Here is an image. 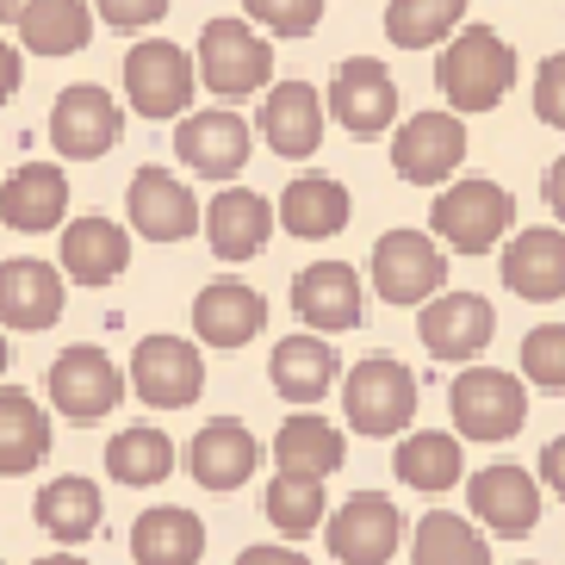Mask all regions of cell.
Instances as JSON below:
<instances>
[{
  "mask_svg": "<svg viewBox=\"0 0 565 565\" xmlns=\"http://www.w3.org/2000/svg\"><path fill=\"white\" fill-rule=\"evenodd\" d=\"M435 82H441V100L454 113H491V106L510 100L515 87V51L503 44L491 25H460L448 38V51L435 63Z\"/></svg>",
  "mask_w": 565,
  "mask_h": 565,
  "instance_id": "6da1fadb",
  "label": "cell"
},
{
  "mask_svg": "<svg viewBox=\"0 0 565 565\" xmlns=\"http://www.w3.org/2000/svg\"><path fill=\"white\" fill-rule=\"evenodd\" d=\"M429 217H435V236L454 255H491L515 224V200L510 186L472 174V181H448V193L429 205Z\"/></svg>",
  "mask_w": 565,
  "mask_h": 565,
  "instance_id": "7a4b0ae2",
  "label": "cell"
},
{
  "mask_svg": "<svg viewBox=\"0 0 565 565\" xmlns=\"http://www.w3.org/2000/svg\"><path fill=\"white\" fill-rule=\"evenodd\" d=\"M200 82L217 100H249L274 87V51L249 19H212L200 32Z\"/></svg>",
  "mask_w": 565,
  "mask_h": 565,
  "instance_id": "3957f363",
  "label": "cell"
},
{
  "mask_svg": "<svg viewBox=\"0 0 565 565\" xmlns=\"http://www.w3.org/2000/svg\"><path fill=\"white\" fill-rule=\"evenodd\" d=\"M448 411L460 441H510L529 423V392L503 366H466L448 392Z\"/></svg>",
  "mask_w": 565,
  "mask_h": 565,
  "instance_id": "277c9868",
  "label": "cell"
},
{
  "mask_svg": "<svg viewBox=\"0 0 565 565\" xmlns=\"http://www.w3.org/2000/svg\"><path fill=\"white\" fill-rule=\"evenodd\" d=\"M342 411H349L354 435H404L416 416V373L392 354H373L342 380Z\"/></svg>",
  "mask_w": 565,
  "mask_h": 565,
  "instance_id": "5b68a950",
  "label": "cell"
},
{
  "mask_svg": "<svg viewBox=\"0 0 565 565\" xmlns=\"http://www.w3.org/2000/svg\"><path fill=\"white\" fill-rule=\"evenodd\" d=\"M373 286L385 305H423L448 286V255L429 231H385L373 243Z\"/></svg>",
  "mask_w": 565,
  "mask_h": 565,
  "instance_id": "8992f818",
  "label": "cell"
},
{
  "mask_svg": "<svg viewBox=\"0 0 565 565\" xmlns=\"http://www.w3.org/2000/svg\"><path fill=\"white\" fill-rule=\"evenodd\" d=\"M460 162H466V118L454 113H416V118H404L398 131H392V168H398V181H411V186H441V181H454L460 174Z\"/></svg>",
  "mask_w": 565,
  "mask_h": 565,
  "instance_id": "52a82bcc",
  "label": "cell"
},
{
  "mask_svg": "<svg viewBox=\"0 0 565 565\" xmlns=\"http://www.w3.org/2000/svg\"><path fill=\"white\" fill-rule=\"evenodd\" d=\"M137 398L156 404V411H186V404L205 392V354L186 342V335H143L131 349V373Z\"/></svg>",
  "mask_w": 565,
  "mask_h": 565,
  "instance_id": "ba28073f",
  "label": "cell"
},
{
  "mask_svg": "<svg viewBox=\"0 0 565 565\" xmlns=\"http://www.w3.org/2000/svg\"><path fill=\"white\" fill-rule=\"evenodd\" d=\"M193 82H200V63H193L181 44H168V38H143V44H131V56H125V94H131V106L143 118L186 113Z\"/></svg>",
  "mask_w": 565,
  "mask_h": 565,
  "instance_id": "9c48e42d",
  "label": "cell"
},
{
  "mask_svg": "<svg viewBox=\"0 0 565 565\" xmlns=\"http://www.w3.org/2000/svg\"><path fill=\"white\" fill-rule=\"evenodd\" d=\"M125 131V106L94 82H75L56 94L51 106V150L68 156V162H100L106 150L118 143Z\"/></svg>",
  "mask_w": 565,
  "mask_h": 565,
  "instance_id": "30bf717a",
  "label": "cell"
},
{
  "mask_svg": "<svg viewBox=\"0 0 565 565\" xmlns=\"http://www.w3.org/2000/svg\"><path fill=\"white\" fill-rule=\"evenodd\" d=\"M125 217H131V231L143 243H186V236L200 231V200H193V186L181 174H168V168H137L131 186H125Z\"/></svg>",
  "mask_w": 565,
  "mask_h": 565,
  "instance_id": "8fae6325",
  "label": "cell"
},
{
  "mask_svg": "<svg viewBox=\"0 0 565 565\" xmlns=\"http://www.w3.org/2000/svg\"><path fill=\"white\" fill-rule=\"evenodd\" d=\"M125 398V373L106 349H63L51 361V404L68 416V423H100V416L118 411Z\"/></svg>",
  "mask_w": 565,
  "mask_h": 565,
  "instance_id": "7c38bea8",
  "label": "cell"
},
{
  "mask_svg": "<svg viewBox=\"0 0 565 565\" xmlns=\"http://www.w3.org/2000/svg\"><path fill=\"white\" fill-rule=\"evenodd\" d=\"M416 335H423V349L435 361H472V354L491 349L498 311L479 292H435V299L416 305Z\"/></svg>",
  "mask_w": 565,
  "mask_h": 565,
  "instance_id": "4fadbf2b",
  "label": "cell"
},
{
  "mask_svg": "<svg viewBox=\"0 0 565 565\" xmlns=\"http://www.w3.org/2000/svg\"><path fill=\"white\" fill-rule=\"evenodd\" d=\"M323 529H330V553L342 565H392L404 541V515L385 491H354Z\"/></svg>",
  "mask_w": 565,
  "mask_h": 565,
  "instance_id": "5bb4252c",
  "label": "cell"
},
{
  "mask_svg": "<svg viewBox=\"0 0 565 565\" xmlns=\"http://www.w3.org/2000/svg\"><path fill=\"white\" fill-rule=\"evenodd\" d=\"M249 143H255L249 125L231 106H205V113H186L174 125V156L205 181H236L243 162H249Z\"/></svg>",
  "mask_w": 565,
  "mask_h": 565,
  "instance_id": "9a60e30c",
  "label": "cell"
},
{
  "mask_svg": "<svg viewBox=\"0 0 565 565\" xmlns=\"http://www.w3.org/2000/svg\"><path fill=\"white\" fill-rule=\"evenodd\" d=\"M330 113L349 137H380L398 118V82L380 56H349L330 82Z\"/></svg>",
  "mask_w": 565,
  "mask_h": 565,
  "instance_id": "2e32d148",
  "label": "cell"
},
{
  "mask_svg": "<svg viewBox=\"0 0 565 565\" xmlns=\"http://www.w3.org/2000/svg\"><path fill=\"white\" fill-rule=\"evenodd\" d=\"M0 224L19 236L63 231L68 224V174L63 162H25L0 181Z\"/></svg>",
  "mask_w": 565,
  "mask_h": 565,
  "instance_id": "e0dca14e",
  "label": "cell"
},
{
  "mask_svg": "<svg viewBox=\"0 0 565 565\" xmlns=\"http://www.w3.org/2000/svg\"><path fill=\"white\" fill-rule=\"evenodd\" d=\"M323 118H330V106L311 82H274L262 100V143L286 162H305L323 143Z\"/></svg>",
  "mask_w": 565,
  "mask_h": 565,
  "instance_id": "ac0fdd59",
  "label": "cell"
},
{
  "mask_svg": "<svg viewBox=\"0 0 565 565\" xmlns=\"http://www.w3.org/2000/svg\"><path fill=\"white\" fill-rule=\"evenodd\" d=\"M274 200L249 193V186H231L205 205V243H212L217 262H255L267 249V236H274Z\"/></svg>",
  "mask_w": 565,
  "mask_h": 565,
  "instance_id": "d6986e66",
  "label": "cell"
},
{
  "mask_svg": "<svg viewBox=\"0 0 565 565\" xmlns=\"http://www.w3.org/2000/svg\"><path fill=\"white\" fill-rule=\"evenodd\" d=\"M63 267L51 262H32V255H13L0 262V323L7 330H51L63 317Z\"/></svg>",
  "mask_w": 565,
  "mask_h": 565,
  "instance_id": "ffe728a7",
  "label": "cell"
},
{
  "mask_svg": "<svg viewBox=\"0 0 565 565\" xmlns=\"http://www.w3.org/2000/svg\"><path fill=\"white\" fill-rule=\"evenodd\" d=\"M267 330V299L243 280H212L193 299V335L205 349H243Z\"/></svg>",
  "mask_w": 565,
  "mask_h": 565,
  "instance_id": "44dd1931",
  "label": "cell"
},
{
  "mask_svg": "<svg viewBox=\"0 0 565 565\" xmlns=\"http://www.w3.org/2000/svg\"><path fill=\"white\" fill-rule=\"evenodd\" d=\"M292 311L311 323V330H354L366 317V299H361V274L349 262H311L292 280Z\"/></svg>",
  "mask_w": 565,
  "mask_h": 565,
  "instance_id": "7402d4cb",
  "label": "cell"
},
{
  "mask_svg": "<svg viewBox=\"0 0 565 565\" xmlns=\"http://www.w3.org/2000/svg\"><path fill=\"white\" fill-rule=\"evenodd\" d=\"M466 503H472V515H479L484 529H498V534H529L534 522H541V491H534V472H522V466H510V460L472 472Z\"/></svg>",
  "mask_w": 565,
  "mask_h": 565,
  "instance_id": "603a6c76",
  "label": "cell"
},
{
  "mask_svg": "<svg viewBox=\"0 0 565 565\" xmlns=\"http://www.w3.org/2000/svg\"><path fill=\"white\" fill-rule=\"evenodd\" d=\"M503 286L529 305L565 299V231H515L503 243Z\"/></svg>",
  "mask_w": 565,
  "mask_h": 565,
  "instance_id": "cb8c5ba5",
  "label": "cell"
},
{
  "mask_svg": "<svg viewBox=\"0 0 565 565\" xmlns=\"http://www.w3.org/2000/svg\"><path fill=\"white\" fill-rule=\"evenodd\" d=\"M255 466H262V441H255L236 416L205 423V429L193 435V448H186V472H193L205 491H236Z\"/></svg>",
  "mask_w": 565,
  "mask_h": 565,
  "instance_id": "d4e9b609",
  "label": "cell"
},
{
  "mask_svg": "<svg viewBox=\"0 0 565 565\" xmlns=\"http://www.w3.org/2000/svg\"><path fill=\"white\" fill-rule=\"evenodd\" d=\"M131 267V231L113 217H75L63 224V274L75 286H113Z\"/></svg>",
  "mask_w": 565,
  "mask_h": 565,
  "instance_id": "484cf974",
  "label": "cell"
},
{
  "mask_svg": "<svg viewBox=\"0 0 565 565\" xmlns=\"http://www.w3.org/2000/svg\"><path fill=\"white\" fill-rule=\"evenodd\" d=\"M286 224V236H299V243H330L335 231H349V186L330 181V174H299V181H286V200L274 205Z\"/></svg>",
  "mask_w": 565,
  "mask_h": 565,
  "instance_id": "4316f807",
  "label": "cell"
},
{
  "mask_svg": "<svg viewBox=\"0 0 565 565\" xmlns=\"http://www.w3.org/2000/svg\"><path fill=\"white\" fill-rule=\"evenodd\" d=\"M131 559L137 565H200L205 559V522L181 503H156L131 522Z\"/></svg>",
  "mask_w": 565,
  "mask_h": 565,
  "instance_id": "83f0119b",
  "label": "cell"
},
{
  "mask_svg": "<svg viewBox=\"0 0 565 565\" xmlns=\"http://www.w3.org/2000/svg\"><path fill=\"white\" fill-rule=\"evenodd\" d=\"M267 380H274V392H280L286 404L330 398L335 349L323 342V335H286V342H274V354H267Z\"/></svg>",
  "mask_w": 565,
  "mask_h": 565,
  "instance_id": "f1b7e54d",
  "label": "cell"
},
{
  "mask_svg": "<svg viewBox=\"0 0 565 565\" xmlns=\"http://www.w3.org/2000/svg\"><path fill=\"white\" fill-rule=\"evenodd\" d=\"M51 460V416L32 392H0V479H25Z\"/></svg>",
  "mask_w": 565,
  "mask_h": 565,
  "instance_id": "f546056e",
  "label": "cell"
},
{
  "mask_svg": "<svg viewBox=\"0 0 565 565\" xmlns=\"http://www.w3.org/2000/svg\"><path fill=\"white\" fill-rule=\"evenodd\" d=\"M274 460H280V472H292V479H330L335 466L349 460V441H342L335 423L299 411V416H286L280 435H274Z\"/></svg>",
  "mask_w": 565,
  "mask_h": 565,
  "instance_id": "4dcf8cb0",
  "label": "cell"
},
{
  "mask_svg": "<svg viewBox=\"0 0 565 565\" xmlns=\"http://www.w3.org/2000/svg\"><path fill=\"white\" fill-rule=\"evenodd\" d=\"M13 32H19V51L32 56H75L94 38V13H87V0H32L13 19Z\"/></svg>",
  "mask_w": 565,
  "mask_h": 565,
  "instance_id": "1f68e13d",
  "label": "cell"
},
{
  "mask_svg": "<svg viewBox=\"0 0 565 565\" xmlns=\"http://www.w3.org/2000/svg\"><path fill=\"white\" fill-rule=\"evenodd\" d=\"M100 515H106V503H100V484L94 479H51L44 491H38V529L51 534V541H63V547H82L87 534L100 529Z\"/></svg>",
  "mask_w": 565,
  "mask_h": 565,
  "instance_id": "d6a6232c",
  "label": "cell"
},
{
  "mask_svg": "<svg viewBox=\"0 0 565 565\" xmlns=\"http://www.w3.org/2000/svg\"><path fill=\"white\" fill-rule=\"evenodd\" d=\"M466 441L460 435H441V429H416V435H404L398 441V479L411 484V491H454V484L466 479Z\"/></svg>",
  "mask_w": 565,
  "mask_h": 565,
  "instance_id": "836d02e7",
  "label": "cell"
},
{
  "mask_svg": "<svg viewBox=\"0 0 565 565\" xmlns=\"http://www.w3.org/2000/svg\"><path fill=\"white\" fill-rule=\"evenodd\" d=\"M411 565H491V541H484L466 515L429 510L423 522H416Z\"/></svg>",
  "mask_w": 565,
  "mask_h": 565,
  "instance_id": "e575fe53",
  "label": "cell"
},
{
  "mask_svg": "<svg viewBox=\"0 0 565 565\" xmlns=\"http://www.w3.org/2000/svg\"><path fill=\"white\" fill-rule=\"evenodd\" d=\"M466 19V0H392L385 7V38L398 51H435L460 32Z\"/></svg>",
  "mask_w": 565,
  "mask_h": 565,
  "instance_id": "d590c367",
  "label": "cell"
},
{
  "mask_svg": "<svg viewBox=\"0 0 565 565\" xmlns=\"http://www.w3.org/2000/svg\"><path fill=\"white\" fill-rule=\"evenodd\" d=\"M106 472L118 484H137V491H150L174 472V441L162 429H118L106 441Z\"/></svg>",
  "mask_w": 565,
  "mask_h": 565,
  "instance_id": "8d00e7d4",
  "label": "cell"
},
{
  "mask_svg": "<svg viewBox=\"0 0 565 565\" xmlns=\"http://www.w3.org/2000/svg\"><path fill=\"white\" fill-rule=\"evenodd\" d=\"M262 510H267V522H274L286 541H299V534H311V529H323V522H330L323 479H292V472H280V479L267 484Z\"/></svg>",
  "mask_w": 565,
  "mask_h": 565,
  "instance_id": "74e56055",
  "label": "cell"
},
{
  "mask_svg": "<svg viewBox=\"0 0 565 565\" xmlns=\"http://www.w3.org/2000/svg\"><path fill=\"white\" fill-rule=\"evenodd\" d=\"M522 380H534V392H565V323L522 335Z\"/></svg>",
  "mask_w": 565,
  "mask_h": 565,
  "instance_id": "f35d334b",
  "label": "cell"
},
{
  "mask_svg": "<svg viewBox=\"0 0 565 565\" xmlns=\"http://www.w3.org/2000/svg\"><path fill=\"white\" fill-rule=\"evenodd\" d=\"M243 13L274 38H311L323 25V0H243Z\"/></svg>",
  "mask_w": 565,
  "mask_h": 565,
  "instance_id": "ab89813d",
  "label": "cell"
},
{
  "mask_svg": "<svg viewBox=\"0 0 565 565\" xmlns=\"http://www.w3.org/2000/svg\"><path fill=\"white\" fill-rule=\"evenodd\" d=\"M534 118L565 131V51H553L541 63V75H534Z\"/></svg>",
  "mask_w": 565,
  "mask_h": 565,
  "instance_id": "60d3db41",
  "label": "cell"
},
{
  "mask_svg": "<svg viewBox=\"0 0 565 565\" xmlns=\"http://www.w3.org/2000/svg\"><path fill=\"white\" fill-rule=\"evenodd\" d=\"M94 7H100V19L113 32H143V25H156L168 13V0H94Z\"/></svg>",
  "mask_w": 565,
  "mask_h": 565,
  "instance_id": "b9f144b4",
  "label": "cell"
},
{
  "mask_svg": "<svg viewBox=\"0 0 565 565\" xmlns=\"http://www.w3.org/2000/svg\"><path fill=\"white\" fill-rule=\"evenodd\" d=\"M541 484H547L553 498H565V435H553L547 448H541Z\"/></svg>",
  "mask_w": 565,
  "mask_h": 565,
  "instance_id": "7bdbcfd3",
  "label": "cell"
},
{
  "mask_svg": "<svg viewBox=\"0 0 565 565\" xmlns=\"http://www.w3.org/2000/svg\"><path fill=\"white\" fill-rule=\"evenodd\" d=\"M19 82H25V56H19L13 44H7V38H0V106H7V100L19 94Z\"/></svg>",
  "mask_w": 565,
  "mask_h": 565,
  "instance_id": "ee69618b",
  "label": "cell"
},
{
  "mask_svg": "<svg viewBox=\"0 0 565 565\" xmlns=\"http://www.w3.org/2000/svg\"><path fill=\"white\" fill-rule=\"evenodd\" d=\"M236 565H311V559L292 553V547H243V553H236Z\"/></svg>",
  "mask_w": 565,
  "mask_h": 565,
  "instance_id": "f6af8a7d",
  "label": "cell"
},
{
  "mask_svg": "<svg viewBox=\"0 0 565 565\" xmlns=\"http://www.w3.org/2000/svg\"><path fill=\"white\" fill-rule=\"evenodd\" d=\"M541 193H547L553 217H559V224H565V156H559V162L547 168V181H541Z\"/></svg>",
  "mask_w": 565,
  "mask_h": 565,
  "instance_id": "bcb514c9",
  "label": "cell"
},
{
  "mask_svg": "<svg viewBox=\"0 0 565 565\" xmlns=\"http://www.w3.org/2000/svg\"><path fill=\"white\" fill-rule=\"evenodd\" d=\"M32 565H87V559L75 547H63V553H44V559H32Z\"/></svg>",
  "mask_w": 565,
  "mask_h": 565,
  "instance_id": "7dc6e473",
  "label": "cell"
},
{
  "mask_svg": "<svg viewBox=\"0 0 565 565\" xmlns=\"http://www.w3.org/2000/svg\"><path fill=\"white\" fill-rule=\"evenodd\" d=\"M25 7H32V0H0V19H7V25H13V19L25 13Z\"/></svg>",
  "mask_w": 565,
  "mask_h": 565,
  "instance_id": "c3c4849f",
  "label": "cell"
},
{
  "mask_svg": "<svg viewBox=\"0 0 565 565\" xmlns=\"http://www.w3.org/2000/svg\"><path fill=\"white\" fill-rule=\"evenodd\" d=\"M7 361H13V349H7V330H0V373H7Z\"/></svg>",
  "mask_w": 565,
  "mask_h": 565,
  "instance_id": "681fc988",
  "label": "cell"
},
{
  "mask_svg": "<svg viewBox=\"0 0 565 565\" xmlns=\"http://www.w3.org/2000/svg\"><path fill=\"white\" fill-rule=\"evenodd\" d=\"M522 565H534V559H522Z\"/></svg>",
  "mask_w": 565,
  "mask_h": 565,
  "instance_id": "f907efd6",
  "label": "cell"
}]
</instances>
